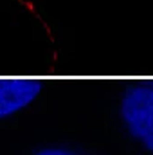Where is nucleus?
<instances>
[{"mask_svg": "<svg viewBox=\"0 0 153 155\" xmlns=\"http://www.w3.org/2000/svg\"><path fill=\"white\" fill-rule=\"evenodd\" d=\"M43 81L33 78H0V121L29 108L40 97Z\"/></svg>", "mask_w": 153, "mask_h": 155, "instance_id": "f03ea898", "label": "nucleus"}, {"mask_svg": "<svg viewBox=\"0 0 153 155\" xmlns=\"http://www.w3.org/2000/svg\"><path fill=\"white\" fill-rule=\"evenodd\" d=\"M119 117L126 134L153 155V81L133 83L122 90Z\"/></svg>", "mask_w": 153, "mask_h": 155, "instance_id": "f257e3e1", "label": "nucleus"}, {"mask_svg": "<svg viewBox=\"0 0 153 155\" xmlns=\"http://www.w3.org/2000/svg\"><path fill=\"white\" fill-rule=\"evenodd\" d=\"M33 155H81V153H77L70 148H65V146H45V148L36 150Z\"/></svg>", "mask_w": 153, "mask_h": 155, "instance_id": "7ed1b4c3", "label": "nucleus"}]
</instances>
